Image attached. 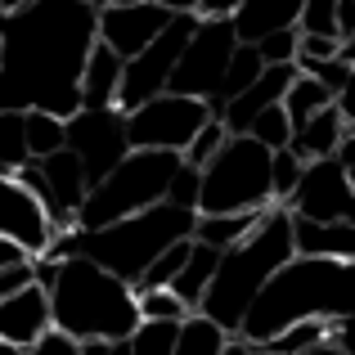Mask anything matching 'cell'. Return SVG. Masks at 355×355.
I'll list each match as a JSON object with an SVG mask.
<instances>
[{
    "label": "cell",
    "instance_id": "1",
    "mask_svg": "<svg viewBox=\"0 0 355 355\" xmlns=\"http://www.w3.org/2000/svg\"><path fill=\"white\" fill-rule=\"evenodd\" d=\"M95 41L99 0H36L0 14V113L72 117Z\"/></svg>",
    "mask_w": 355,
    "mask_h": 355
},
{
    "label": "cell",
    "instance_id": "2",
    "mask_svg": "<svg viewBox=\"0 0 355 355\" xmlns=\"http://www.w3.org/2000/svg\"><path fill=\"white\" fill-rule=\"evenodd\" d=\"M355 315V261H333V257H288L270 275V284L257 293L248 306L239 333L252 347H266L270 338L302 320H324L338 324Z\"/></svg>",
    "mask_w": 355,
    "mask_h": 355
},
{
    "label": "cell",
    "instance_id": "3",
    "mask_svg": "<svg viewBox=\"0 0 355 355\" xmlns=\"http://www.w3.org/2000/svg\"><path fill=\"white\" fill-rule=\"evenodd\" d=\"M36 284H45L50 293V320L63 338L86 342V338H108L121 342L135 333L139 324V306H135V288L126 279L108 275L99 261L90 257H63V261H32Z\"/></svg>",
    "mask_w": 355,
    "mask_h": 355
},
{
    "label": "cell",
    "instance_id": "4",
    "mask_svg": "<svg viewBox=\"0 0 355 355\" xmlns=\"http://www.w3.org/2000/svg\"><path fill=\"white\" fill-rule=\"evenodd\" d=\"M193 220L198 211L189 207H175V202H153V207L135 211V216H121L113 225H99V230H54L50 248L41 252L45 261H63V257H90L108 270V275L126 279L130 288L144 279V270L153 266L157 252H166L171 243L193 239Z\"/></svg>",
    "mask_w": 355,
    "mask_h": 355
},
{
    "label": "cell",
    "instance_id": "5",
    "mask_svg": "<svg viewBox=\"0 0 355 355\" xmlns=\"http://www.w3.org/2000/svg\"><path fill=\"white\" fill-rule=\"evenodd\" d=\"M288 257H297L293 248V211L288 207H266L261 225L252 230L243 243L220 252L216 275H211L207 293L198 302V315H207L211 324H220L225 333H239L248 306L257 302V293L270 284L279 266Z\"/></svg>",
    "mask_w": 355,
    "mask_h": 355
},
{
    "label": "cell",
    "instance_id": "6",
    "mask_svg": "<svg viewBox=\"0 0 355 355\" xmlns=\"http://www.w3.org/2000/svg\"><path fill=\"white\" fill-rule=\"evenodd\" d=\"M180 153H157V148H130L126 157L104 175L99 184H90L86 202L77 211V230H99L113 225L121 216L166 202V184H171Z\"/></svg>",
    "mask_w": 355,
    "mask_h": 355
},
{
    "label": "cell",
    "instance_id": "7",
    "mask_svg": "<svg viewBox=\"0 0 355 355\" xmlns=\"http://www.w3.org/2000/svg\"><path fill=\"white\" fill-rule=\"evenodd\" d=\"M270 153L275 148L257 144L252 135H230L220 144V153L202 166V193H198L202 216L275 207V198H270Z\"/></svg>",
    "mask_w": 355,
    "mask_h": 355
},
{
    "label": "cell",
    "instance_id": "8",
    "mask_svg": "<svg viewBox=\"0 0 355 355\" xmlns=\"http://www.w3.org/2000/svg\"><path fill=\"white\" fill-rule=\"evenodd\" d=\"M234 50H239V36H234L230 18H198V27L184 41L180 63H175L166 90L171 95H193V99H216Z\"/></svg>",
    "mask_w": 355,
    "mask_h": 355
},
{
    "label": "cell",
    "instance_id": "9",
    "mask_svg": "<svg viewBox=\"0 0 355 355\" xmlns=\"http://www.w3.org/2000/svg\"><path fill=\"white\" fill-rule=\"evenodd\" d=\"M193 27H198V14H171V23H166L135 59H126V68H121V90H117L121 113H135L139 104L166 95V81H171L175 63H180V50L193 36Z\"/></svg>",
    "mask_w": 355,
    "mask_h": 355
},
{
    "label": "cell",
    "instance_id": "10",
    "mask_svg": "<svg viewBox=\"0 0 355 355\" xmlns=\"http://www.w3.org/2000/svg\"><path fill=\"white\" fill-rule=\"evenodd\" d=\"M211 117L207 99L193 95H157L148 104H139L135 113H126V139L130 148H157V153H184L189 139L202 130V121Z\"/></svg>",
    "mask_w": 355,
    "mask_h": 355
},
{
    "label": "cell",
    "instance_id": "11",
    "mask_svg": "<svg viewBox=\"0 0 355 355\" xmlns=\"http://www.w3.org/2000/svg\"><path fill=\"white\" fill-rule=\"evenodd\" d=\"M68 148L81 157L86 180L99 184L121 157L130 153L126 113H121V108H77V113L68 117Z\"/></svg>",
    "mask_w": 355,
    "mask_h": 355
},
{
    "label": "cell",
    "instance_id": "12",
    "mask_svg": "<svg viewBox=\"0 0 355 355\" xmlns=\"http://www.w3.org/2000/svg\"><path fill=\"white\" fill-rule=\"evenodd\" d=\"M284 207L293 216H306V220H347V225H355V193H351V180H347V166L338 157L306 162L302 180L288 193Z\"/></svg>",
    "mask_w": 355,
    "mask_h": 355
},
{
    "label": "cell",
    "instance_id": "13",
    "mask_svg": "<svg viewBox=\"0 0 355 355\" xmlns=\"http://www.w3.org/2000/svg\"><path fill=\"white\" fill-rule=\"evenodd\" d=\"M166 23L171 9L153 0H99V41L121 59H135Z\"/></svg>",
    "mask_w": 355,
    "mask_h": 355
},
{
    "label": "cell",
    "instance_id": "14",
    "mask_svg": "<svg viewBox=\"0 0 355 355\" xmlns=\"http://www.w3.org/2000/svg\"><path fill=\"white\" fill-rule=\"evenodd\" d=\"M0 239H14L18 248H27L32 261L54 239V220L45 216L36 193L18 180V171H0Z\"/></svg>",
    "mask_w": 355,
    "mask_h": 355
},
{
    "label": "cell",
    "instance_id": "15",
    "mask_svg": "<svg viewBox=\"0 0 355 355\" xmlns=\"http://www.w3.org/2000/svg\"><path fill=\"white\" fill-rule=\"evenodd\" d=\"M41 180H45V189H50V220H54V230H72L77 225V211H81V202H86V193H90V180H86V166H81V157L72 153V148H59V153H50V157H41Z\"/></svg>",
    "mask_w": 355,
    "mask_h": 355
},
{
    "label": "cell",
    "instance_id": "16",
    "mask_svg": "<svg viewBox=\"0 0 355 355\" xmlns=\"http://www.w3.org/2000/svg\"><path fill=\"white\" fill-rule=\"evenodd\" d=\"M50 329H54V320H50V293H45V284L32 279V284H23L18 293H9L0 302V342L32 351Z\"/></svg>",
    "mask_w": 355,
    "mask_h": 355
},
{
    "label": "cell",
    "instance_id": "17",
    "mask_svg": "<svg viewBox=\"0 0 355 355\" xmlns=\"http://www.w3.org/2000/svg\"><path fill=\"white\" fill-rule=\"evenodd\" d=\"M297 72H302L297 63H266V72H261L243 95H234L225 108H220V121H225L230 135H248L252 117L266 113V108H275V104H284V95L297 81Z\"/></svg>",
    "mask_w": 355,
    "mask_h": 355
},
{
    "label": "cell",
    "instance_id": "18",
    "mask_svg": "<svg viewBox=\"0 0 355 355\" xmlns=\"http://www.w3.org/2000/svg\"><path fill=\"white\" fill-rule=\"evenodd\" d=\"M302 5H306V0H243L230 23H234V36L243 45H257L261 36H270V32H288V27H297Z\"/></svg>",
    "mask_w": 355,
    "mask_h": 355
},
{
    "label": "cell",
    "instance_id": "19",
    "mask_svg": "<svg viewBox=\"0 0 355 355\" xmlns=\"http://www.w3.org/2000/svg\"><path fill=\"white\" fill-rule=\"evenodd\" d=\"M293 248H297V257L355 261V225H347V220H306V216H293Z\"/></svg>",
    "mask_w": 355,
    "mask_h": 355
},
{
    "label": "cell",
    "instance_id": "20",
    "mask_svg": "<svg viewBox=\"0 0 355 355\" xmlns=\"http://www.w3.org/2000/svg\"><path fill=\"white\" fill-rule=\"evenodd\" d=\"M121 68L126 59L113 54L104 41H95L81 72V108H117V90H121Z\"/></svg>",
    "mask_w": 355,
    "mask_h": 355
},
{
    "label": "cell",
    "instance_id": "21",
    "mask_svg": "<svg viewBox=\"0 0 355 355\" xmlns=\"http://www.w3.org/2000/svg\"><path fill=\"white\" fill-rule=\"evenodd\" d=\"M342 135H347V121H342L338 104H329V108H320L315 117H306L302 126L293 130L288 148H293L302 162H320V157H333V153H338Z\"/></svg>",
    "mask_w": 355,
    "mask_h": 355
},
{
    "label": "cell",
    "instance_id": "22",
    "mask_svg": "<svg viewBox=\"0 0 355 355\" xmlns=\"http://www.w3.org/2000/svg\"><path fill=\"white\" fill-rule=\"evenodd\" d=\"M261 216H266V207H261V211H220V216H202V211H198V220H193V239L207 243V248H216V252H225V248H234V243L248 239L252 230L261 225Z\"/></svg>",
    "mask_w": 355,
    "mask_h": 355
},
{
    "label": "cell",
    "instance_id": "23",
    "mask_svg": "<svg viewBox=\"0 0 355 355\" xmlns=\"http://www.w3.org/2000/svg\"><path fill=\"white\" fill-rule=\"evenodd\" d=\"M216 261H220V252H216V248H207V243H198V239H193L189 261H184V266H180V275L171 279V293L180 297V302L189 306V311H198L202 293H207L211 275H216Z\"/></svg>",
    "mask_w": 355,
    "mask_h": 355
},
{
    "label": "cell",
    "instance_id": "24",
    "mask_svg": "<svg viewBox=\"0 0 355 355\" xmlns=\"http://www.w3.org/2000/svg\"><path fill=\"white\" fill-rule=\"evenodd\" d=\"M230 342V333L220 324H211L207 315H184L180 320V333H175V355H220Z\"/></svg>",
    "mask_w": 355,
    "mask_h": 355
},
{
    "label": "cell",
    "instance_id": "25",
    "mask_svg": "<svg viewBox=\"0 0 355 355\" xmlns=\"http://www.w3.org/2000/svg\"><path fill=\"white\" fill-rule=\"evenodd\" d=\"M23 126H27V148H32V162L68 148V117H54V113H23Z\"/></svg>",
    "mask_w": 355,
    "mask_h": 355
},
{
    "label": "cell",
    "instance_id": "26",
    "mask_svg": "<svg viewBox=\"0 0 355 355\" xmlns=\"http://www.w3.org/2000/svg\"><path fill=\"white\" fill-rule=\"evenodd\" d=\"M329 104H333V90L320 86L315 77H306V72H297V81L288 86V95H284V113H288V121H293V130L302 126L306 117H315L320 108H329Z\"/></svg>",
    "mask_w": 355,
    "mask_h": 355
},
{
    "label": "cell",
    "instance_id": "27",
    "mask_svg": "<svg viewBox=\"0 0 355 355\" xmlns=\"http://www.w3.org/2000/svg\"><path fill=\"white\" fill-rule=\"evenodd\" d=\"M266 72V63H261V54H257V45H243L239 41V50H234V59H230V68H225V81H220V104H230L234 95H243V90L252 86V81Z\"/></svg>",
    "mask_w": 355,
    "mask_h": 355
},
{
    "label": "cell",
    "instance_id": "28",
    "mask_svg": "<svg viewBox=\"0 0 355 355\" xmlns=\"http://www.w3.org/2000/svg\"><path fill=\"white\" fill-rule=\"evenodd\" d=\"M32 162L23 113H0V171H23Z\"/></svg>",
    "mask_w": 355,
    "mask_h": 355
},
{
    "label": "cell",
    "instance_id": "29",
    "mask_svg": "<svg viewBox=\"0 0 355 355\" xmlns=\"http://www.w3.org/2000/svg\"><path fill=\"white\" fill-rule=\"evenodd\" d=\"M175 333L180 324L171 320H139L135 333H130V355H175Z\"/></svg>",
    "mask_w": 355,
    "mask_h": 355
},
{
    "label": "cell",
    "instance_id": "30",
    "mask_svg": "<svg viewBox=\"0 0 355 355\" xmlns=\"http://www.w3.org/2000/svg\"><path fill=\"white\" fill-rule=\"evenodd\" d=\"M324 338H329V324L324 320H302V324H288V329L279 333V338H270L266 347L275 355H302V351L320 347Z\"/></svg>",
    "mask_w": 355,
    "mask_h": 355
},
{
    "label": "cell",
    "instance_id": "31",
    "mask_svg": "<svg viewBox=\"0 0 355 355\" xmlns=\"http://www.w3.org/2000/svg\"><path fill=\"white\" fill-rule=\"evenodd\" d=\"M135 306H139V320H171V324H180L184 315H193L171 288H135Z\"/></svg>",
    "mask_w": 355,
    "mask_h": 355
},
{
    "label": "cell",
    "instance_id": "32",
    "mask_svg": "<svg viewBox=\"0 0 355 355\" xmlns=\"http://www.w3.org/2000/svg\"><path fill=\"white\" fill-rule=\"evenodd\" d=\"M302 157L293 153V148H275L270 153V198H275V207H284L288 193L297 189V180H302Z\"/></svg>",
    "mask_w": 355,
    "mask_h": 355
},
{
    "label": "cell",
    "instance_id": "33",
    "mask_svg": "<svg viewBox=\"0 0 355 355\" xmlns=\"http://www.w3.org/2000/svg\"><path fill=\"white\" fill-rule=\"evenodd\" d=\"M189 248H193V239H180V243H171L166 252H157L153 266L144 270V279H139L135 288H171V279L180 275V266L189 261Z\"/></svg>",
    "mask_w": 355,
    "mask_h": 355
},
{
    "label": "cell",
    "instance_id": "34",
    "mask_svg": "<svg viewBox=\"0 0 355 355\" xmlns=\"http://www.w3.org/2000/svg\"><path fill=\"white\" fill-rule=\"evenodd\" d=\"M248 135L257 139V144H266V148H288V139H293V121H288L284 104H275V108H266V113L252 117Z\"/></svg>",
    "mask_w": 355,
    "mask_h": 355
},
{
    "label": "cell",
    "instance_id": "35",
    "mask_svg": "<svg viewBox=\"0 0 355 355\" xmlns=\"http://www.w3.org/2000/svg\"><path fill=\"white\" fill-rule=\"evenodd\" d=\"M225 139H230L225 121H220V117H207V121H202V130H198V135L189 139V148H184L180 157H184L189 166H207L211 157L220 153V144H225Z\"/></svg>",
    "mask_w": 355,
    "mask_h": 355
},
{
    "label": "cell",
    "instance_id": "36",
    "mask_svg": "<svg viewBox=\"0 0 355 355\" xmlns=\"http://www.w3.org/2000/svg\"><path fill=\"white\" fill-rule=\"evenodd\" d=\"M302 36H338V0H306L297 18Z\"/></svg>",
    "mask_w": 355,
    "mask_h": 355
},
{
    "label": "cell",
    "instance_id": "37",
    "mask_svg": "<svg viewBox=\"0 0 355 355\" xmlns=\"http://www.w3.org/2000/svg\"><path fill=\"white\" fill-rule=\"evenodd\" d=\"M198 193H202V166H189V162L180 157V166H175V175H171V184H166V202L198 211Z\"/></svg>",
    "mask_w": 355,
    "mask_h": 355
},
{
    "label": "cell",
    "instance_id": "38",
    "mask_svg": "<svg viewBox=\"0 0 355 355\" xmlns=\"http://www.w3.org/2000/svg\"><path fill=\"white\" fill-rule=\"evenodd\" d=\"M297 45H302V32L288 27V32H270L257 41L261 63H297Z\"/></svg>",
    "mask_w": 355,
    "mask_h": 355
},
{
    "label": "cell",
    "instance_id": "39",
    "mask_svg": "<svg viewBox=\"0 0 355 355\" xmlns=\"http://www.w3.org/2000/svg\"><path fill=\"white\" fill-rule=\"evenodd\" d=\"M342 41L338 36H302V45H297V68H306V63H324V59H338Z\"/></svg>",
    "mask_w": 355,
    "mask_h": 355
},
{
    "label": "cell",
    "instance_id": "40",
    "mask_svg": "<svg viewBox=\"0 0 355 355\" xmlns=\"http://www.w3.org/2000/svg\"><path fill=\"white\" fill-rule=\"evenodd\" d=\"M306 77H315L320 86H329L333 90V99H338V90L347 86V77H351V63H342V59H324V63H306Z\"/></svg>",
    "mask_w": 355,
    "mask_h": 355
},
{
    "label": "cell",
    "instance_id": "41",
    "mask_svg": "<svg viewBox=\"0 0 355 355\" xmlns=\"http://www.w3.org/2000/svg\"><path fill=\"white\" fill-rule=\"evenodd\" d=\"M27 355H81V347H77L72 338H63L59 329H50V333H45V338L36 342V347L27 351Z\"/></svg>",
    "mask_w": 355,
    "mask_h": 355
},
{
    "label": "cell",
    "instance_id": "42",
    "mask_svg": "<svg viewBox=\"0 0 355 355\" xmlns=\"http://www.w3.org/2000/svg\"><path fill=\"white\" fill-rule=\"evenodd\" d=\"M32 279H36L32 261H23V266H9V270H0V302H5L9 293H18L23 284H32Z\"/></svg>",
    "mask_w": 355,
    "mask_h": 355
},
{
    "label": "cell",
    "instance_id": "43",
    "mask_svg": "<svg viewBox=\"0 0 355 355\" xmlns=\"http://www.w3.org/2000/svg\"><path fill=\"white\" fill-rule=\"evenodd\" d=\"M333 104H338L342 121H347V126H355V63H351V77H347V86L338 90V99H333Z\"/></svg>",
    "mask_w": 355,
    "mask_h": 355
},
{
    "label": "cell",
    "instance_id": "44",
    "mask_svg": "<svg viewBox=\"0 0 355 355\" xmlns=\"http://www.w3.org/2000/svg\"><path fill=\"white\" fill-rule=\"evenodd\" d=\"M239 5H243V0H198L193 14H198V18H234Z\"/></svg>",
    "mask_w": 355,
    "mask_h": 355
},
{
    "label": "cell",
    "instance_id": "45",
    "mask_svg": "<svg viewBox=\"0 0 355 355\" xmlns=\"http://www.w3.org/2000/svg\"><path fill=\"white\" fill-rule=\"evenodd\" d=\"M329 338L338 342L347 355H355V315H347V320H338V324H329Z\"/></svg>",
    "mask_w": 355,
    "mask_h": 355
},
{
    "label": "cell",
    "instance_id": "46",
    "mask_svg": "<svg viewBox=\"0 0 355 355\" xmlns=\"http://www.w3.org/2000/svg\"><path fill=\"white\" fill-rule=\"evenodd\" d=\"M23 261H32V252H27V248H18L14 239H0V270L23 266Z\"/></svg>",
    "mask_w": 355,
    "mask_h": 355
},
{
    "label": "cell",
    "instance_id": "47",
    "mask_svg": "<svg viewBox=\"0 0 355 355\" xmlns=\"http://www.w3.org/2000/svg\"><path fill=\"white\" fill-rule=\"evenodd\" d=\"M355 36V0H338V41Z\"/></svg>",
    "mask_w": 355,
    "mask_h": 355
},
{
    "label": "cell",
    "instance_id": "48",
    "mask_svg": "<svg viewBox=\"0 0 355 355\" xmlns=\"http://www.w3.org/2000/svg\"><path fill=\"white\" fill-rule=\"evenodd\" d=\"M338 157L342 166H347V171H355V126H347V135H342V144H338Z\"/></svg>",
    "mask_w": 355,
    "mask_h": 355
},
{
    "label": "cell",
    "instance_id": "49",
    "mask_svg": "<svg viewBox=\"0 0 355 355\" xmlns=\"http://www.w3.org/2000/svg\"><path fill=\"white\" fill-rule=\"evenodd\" d=\"M77 347H81V355H108L113 342H108V338H86V342H77Z\"/></svg>",
    "mask_w": 355,
    "mask_h": 355
},
{
    "label": "cell",
    "instance_id": "50",
    "mask_svg": "<svg viewBox=\"0 0 355 355\" xmlns=\"http://www.w3.org/2000/svg\"><path fill=\"white\" fill-rule=\"evenodd\" d=\"M220 355H257V347H252V342H243V338H230Z\"/></svg>",
    "mask_w": 355,
    "mask_h": 355
},
{
    "label": "cell",
    "instance_id": "51",
    "mask_svg": "<svg viewBox=\"0 0 355 355\" xmlns=\"http://www.w3.org/2000/svg\"><path fill=\"white\" fill-rule=\"evenodd\" d=\"M302 355H347V351H342V347H338L333 338H324L320 347H311V351H302Z\"/></svg>",
    "mask_w": 355,
    "mask_h": 355
},
{
    "label": "cell",
    "instance_id": "52",
    "mask_svg": "<svg viewBox=\"0 0 355 355\" xmlns=\"http://www.w3.org/2000/svg\"><path fill=\"white\" fill-rule=\"evenodd\" d=\"M153 5H166L171 14H193V5H198V0H153Z\"/></svg>",
    "mask_w": 355,
    "mask_h": 355
},
{
    "label": "cell",
    "instance_id": "53",
    "mask_svg": "<svg viewBox=\"0 0 355 355\" xmlns=\"http://www.w3.org/2000/svg\"><path fill=\"white\" fill-rule=\"evenodd\" d=\"M338 59H342V63H355V36H347V41H342Z\"/></svg>",
    "mask_w": 355,
    "mask_h": 355
},
{
    "label": "cell",
    "instance_id": "54",
    "mask_svg": "<svg viewBox=\"0 0 355 355\" xmlns=\"http://www.w3.org/2000/svg\"><path fill=\"white\" fill-rule=\"evenodd\" d=\"M27 5H36V0H0V14H14V9H27Z\"/></svg>",
    "mask_w": 355,
    "mask_h": 355
},
{
    "label": "cell",
    "instance_id": "55",
    "mask_svg": "<svg viewBox=\"0 0 355 355\" xmlns=\"http://www.w3.org/2000/svg\"><path fill=\"white\" fill-rule=\"evenodd\" d=\"M108 355H130V342H126V338L113 342V351H108Z\"/></svg>",
    "mask_w": 355,
    "mask_h": 355
},
{
    "label": "cell",
    "instance_id": "56",
    "mask_svg": "<svg viewBox=\"0 0 355 355\" xmlns=\"http://www.w3.org/2000/svg\"><path fill=\"white\" fill-rule=\"evenodd\" d=\"M0 355H27L23 347H9V342H0Z\"/></svg>",
    "mask_w": 355,
    "mask_h": 355
},
{
    "label": "cell",
    "instance_id": "57",
    "mask_svg": "<svg viewBox=\"0 0 355 355\" xmlns=\"http://www.w3.org/2000/svg\"><path fill=\"white\" fill-rule=\"evenodd\" d=\"M347 180H351V193H355V171H347Z\"/></svg>",
    "mask_w": 355,
    "mask_h": 355
},
{
    "label": "cell",
    "instance_id": "58",
    "mask_svg": "<svg viewBox=\"0 0 355 355\" xmlns=\"http://www.w3.org/2000/svg\"><path fill=\"white\" fill-rule=\"evenodd\" d=\"M257 355H275V351H270V347H257Z\"/></svg>",
    "mask_w": 355,
    "mask_h": 355
},
{
    "label": "cell",
    "instance_id": "59",
    "mask_svg": "<svg viewBox=\"0 0 355 355\" xmlns=\"http://www.w3.org/2000/svg\"><path fill=\"white\" fill-rule=\"evenodd\" d=\"M0 54H5V50H0Z\"/></svg>",
    "mask_w": 355,
    "mask_h": 355
}]
</instances>
